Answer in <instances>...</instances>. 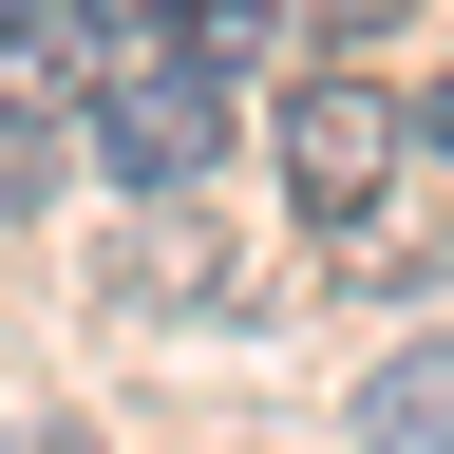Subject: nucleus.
<instances>
[{"mask_svg":"<svg viewBox=\"0 0 454 454\" xmlns=\"http://www.w3.org/2000/svg\"><path fill=\"white\" fill-rule=\"evenodd\" d=\"M38 190V114H0V208H20Z\"/></svg>","mask_w":454,"mask_h":454,"instance_id":"39448f33","label":"nucleus"},{"mask_svg":"<svg viewBox=\"0 0 454 454\" xmlns=\"http://www.w3.org/2000/svg\"><path fill=\"white\" fill-rule=\"evenodd\" d=\"M247 57H208V38H152V57H95V170L114 190H190V170L227 152V95Z\"/></svg>","mask_w":454,"mask_h":454,"instance_id":"f257e3e1","label":"nucleus"},{"mask_svg":"<svg viewBox=\"0 0 454 454\" xmlns=\"http://www.w3.org/2000/svg\"><path fill=\"white\" fill-rule=\"evenodd\" d=\"M417 133H435V152H454V76H435V95H417Z\"/></svg>","mask_w":454,"mask_h":454,"instance_id":"0eeeda50","label":"nucleus"},{"mask_svg":"<svg viewBox=\"0 0 454 454\" xmlns=\"http://www.w3.org/2000/svg\"><path fill=\"white\" fill-rule=\"evenodd\" d=\"M340 417H360V454H454V340H397Z\"/></svg>","mask_w":454,"mask_h":454,"instance_id":"7ed1b4c3","label":"nucleus"},{"mask_svg":"<svg viewBox=\"0 0 454 454\" xmlns=\"http://www.w3.org/2000/svg\"><path fill=\"white\" fill-rule=\"evenodd\" d=\"M397 133H417V95H379V76H303L284 95V190H303V227L360 247L379 190H397Z\"/></svg>","mask_w":454,"mask_h":454,"instance_id":"f03ea898","label":"nucleus"},{"mask_svg":"<svg viewBox=\"0 0 454 454\" xmlns=\"http://www.w3.org/2000/svg\"><path fill=\"white\" fill-rule=\"evenodd\" d=\"M114 265H133V303H208V247H190V227H133Z\"/></svg>","mask_w":454,"mask_h":454,"instance_id":"20e7f679","label":"nucleus"},{"mask_svg":"<svg viewBox=\"0 0 454 454\" xmlns=\"http://www.w3.org/2000/svg\"><path fill=\"white\" fill-rule=\"evenodd\" d=\"M20 38H76V0H0V57H20Z\"/></svg>","mask_w":454,"mask_h":454,"instance_id":"423d86ee","label":"nucleus"}]
</instances>
